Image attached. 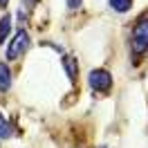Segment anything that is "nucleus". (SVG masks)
Listing matches in <instances>:
<instances>
[{"label":"nucleus","instance_id":"obj_1","mask_svg":"<svg viewBox=\"0 0 148 148\" xmlns=\"http://www.w3.org/2000/svg\"><path fill=\"white\" fill-rule=\"evenodd\" d=\"M130 52L135 58H141L144 54H148V11H144L130 32Z\"/></svg>","mask_w":148,"mask_h":148},{"label":"nucleus","instance_id":"obj_2","mask_svg":"<svg viewBox=\"0 0 148 148\" xmlns=\"http://www.w3.org/2000/svg\"><path fill=\"white\" fill-rule=\"evenodd\" d=\"M32 45V38H29V32L25 27H20L16 32V36L9 40L7 45V61H18L20 56H25V52Z\"/></svg>","mask_w":148,"mask_h":148},{"label":"nucleus","instance_id":"obj_3","mask_svg":"<svg viewBox=\"0 0 148 148\" xmlns=\"http://www.w3.org/2000/svg\"><path fill=\"white\" fill-rule=\"evenodd\" d=\"M88 83L97 94H108L112 90V74L103 67H97V70H90L88 74Z\"/></svg>","mask_w":148,"mask_h":148},{"label":"nucleus","instance_id":"obj_4","mask_svg":"<svg viewBox=\"0 0 148 148\" xmlns=\"http://www.w3.org/2000/svg\"><path fill=\"white\" fill-rule=\"evenodd\" d=\"M63 67L67 72V79L76 81V76H79V63H76V58L74 56H63Z\"/></svg>","mask_w":148,"mask_h":148},{"label":"nucleus","instance_id":"obj_5","mask_svg":"<svg viewBox=\"0 0 148 148\" xmlns=\"http://www.w3.org/2000/svg\"><path fill=\"white\" fill-rule=\"evenodd\" d=\"M11 88V70L7 63L0 61V92H7Z\"/></svg>","mask_w":148,"mask_h":148},{"label":"nucleus","instance_id":"obj_6","mask_svg":"<svg viewBox=\"0 0 148 148\" xmlns=\"http://www.w3.org/2000/svg\"><path fill=\"white\" fill-rule=\"evenodd\" d=\"M9 34H11V16L5 14V16L0 18V45L9 38Z\"/></svg>","mask_w":148,"mask_h":148},{"label":"nucleus","instance_id":"obj_7","mask_svg":"<svg viewBox=\"0 0 148 148\" xmlns=\"http://www.w3.org/2000/svg\"><path fill=\"white\" fill-rule=\"evenodd\" d=\"M14 135V126L9 123V119L0 112V139H9Z\"/></svg>","mask_w":148,"mask_h":148},{"label":"nucleus","instance_id":"obj_8","mask_svg":"<svg viewBox=\"0 0 148 148\" xmlns=\"http://www.w3.org/2000/svg\"><path fill=\"white\" fill-rule=\"evenodd\" d=\"M108 5H110L117 14H126V11H130V7H132V0H108Z\"/></svg>","mask_w":148,"mask_h":148},{"label":"nucleus","instance_id":"obj_9","mask_svg":"<svg viewBox=\"0 0 148 148\" xmlns=\"http://www.w3.org/2000/svg\"><path fill=\"white\" fill-rule=\"evenodd\" d=\"M83 0H67V9H81Z\"/></svg>","mask_w":148,"mask_h":148},{"label":"nucleus","instance_id":"obj_10","mask_svg":"<svg viewBox=\"0 0 148 148\" xmlns=\"http://www.w3.org/2000/svg\"><path fill=\"white\" fill-rule=\"evenodd\" d=\"M7 5H9V0H0V7H2V9H5Z\"/></svg>","mask_w":148,"mask_h":148},{"label":"nucleus","instance_id":"obj_11","mask_svg":"<svg viewBox=\"0 0 148 148\" xmlns=\"http://www.w3.org/2000/svg\"><path fill=\"white\" fill-rule=\"evenodd\" d=\"M99 148H106V146H99Z\"/></svg>","mask_w":148,"mask_h":148}]
</instances>
